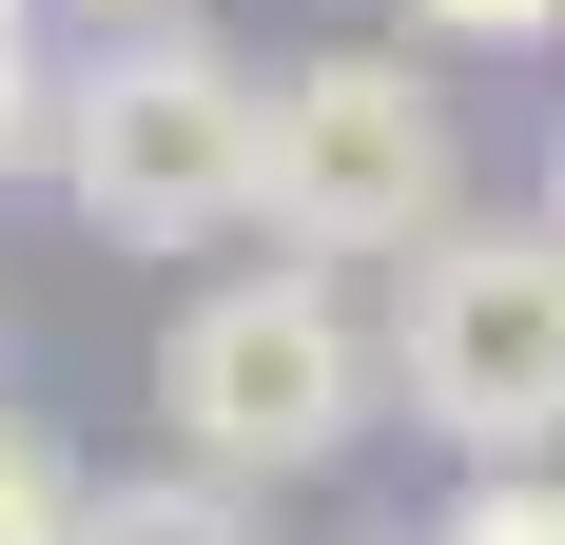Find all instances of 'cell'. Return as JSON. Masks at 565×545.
<instances>
[{"label": "cell", "instance_id": "9", "mask_svg": "<svg viewBox=\"0 0 565 545\" xmlns=\"http://www.w3.org/2000/svg\"><path fill=\"white\" fill-rule=\"evenodd\" d=\"M409 20V58H526V40H565V0H391Z\"/></svg>", "mask_w": 565, "mask_h": 545}, {"label": "cell", "instance_id": "8", "mask_svg": "<svg viewBox=\"0 0 565 545\" xmlns=\"http://www.w3.org/2000/svg\"><path fill=\"white\" fill-rule=\"evenodd\" d=\"M409 545H565V468H468Z\"/></svg>", "mask_w": 565, "mask_h": 545}, {"label": "cell", "instance_id": "7", "mask_svg": "<svg viewBox=\"0 0 565 545\" xmlns=\"http://www.w3.org/2000/svg\"><path fill=\"white\" fill-rule=\"evenodd\" d=\"M78 526H98V488H78V448L0 409V545H78Z\"/></svg>", "mask_w": 565, "mask_h": 545}, {"label": "cell", "instance_id": "6", "mask_svg": "<svg viewBox=\"0 0 565 545\" xmlns=\"http://www.w3.org/2000/svg\"><path fill=\"white\" fill-rule=\"evenodd\" d=\"M58 0H0V175H58Z\"/></svg>", "mask_w": 565, "mask_h": 545}, {"label": "cell", "instance_id": "10", "mask_svg": "<svg viewBox=\"0 0 565 545\" xmlns=\"http://www.w3.org/2000/svg\"><path fill=\"white\" fill-rule=\"evenodd\" d=\"M78 40H157V20H195V0H58Z\"/></svg>", "mask_w": 565, "mask_h": 545}, {"label": "cell", "instance_id": "3", "mask_svg": "<svg viewBox=\"0 0 565 545\" xmlns=\"http://www.w3.org/2000/svg\"><path fill=\"white\" fill-rule=\"evenodd\" d=\"M391 409L468 468L565 448V215H449L391 272Z\"/></svg>", "mask_w": 565, "mask_h": 545}, {"label": "cell", "instance_id": "4", "mask_svg": "<svg viewBox=\"0 0 565 545\" xmlns=\"http://www.w3.org/2000/svg\"><path fill=\"white\" fill-rule=\"evenodd\" d=\"M468 215V117H449V78L409 40H312V58H274V254H312V272H351V254H429V234Z\"/></svg>", "mask_w": 565, "mask_h": 545}, {"label": "cell", "instance_id": "2", "mask_svg": "<svg viewBox=\"0 0 565 545\" xmlns=\"http://www.w3.org/2000/svg\"><path fill=\"white\" fill-rule=\"evenodd\" d=\"M58 195L117 234V254H195V234L274 215V58L195 40H78L58 58Z\"/></svg>", "mask_w": 565, "mask_h": 545}, {"label": "cell", "instance_id": "1", "mask_svg": "<svg viewBox=\"0 0 565 545\" xmlns=\"http://www.w3.org/2000/svg\"><path fill=\"white\" fill-rule=\"evenodd\" d=\"M391 409V331L351 312V272L312 254H254V272H195L157 331V429L175 468H215V488H312V468H351V429Z\"/></svg>", "mask_w": 565, "mask_h": 545}, {"label": "cell", "instance_id": "5", "mask_svg": "<svg viewBox=\"0 0 565 545\" xmlns=\"http://www.w3.org/2000/svg\"><path fill=\"white\" fill-rule=\"evenodd\" d=\"M78 545H274V526H254V488H215V468H117Z\"/></svg>", "mask_w": 565, "mask_h": 545}, {"label": "cell", "instance_id": "11", "mask_svg": "<svg viewBox=\"0 0 565 545\" xmlns=\"http://www.w3.org/2000/svg\"><path fill=\"white\" fill-rule=\"evenodd\" d=\"M546 215H565V137H546Z\"/></svg>", "mask_w": 565, "mask_h": 545}]
</instances>
